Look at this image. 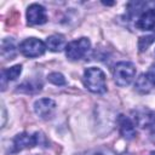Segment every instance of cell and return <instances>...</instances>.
I'll list each match as a JSON object with an SVG mask.
<instances>
[{
  "instance_id": "d6986e66",
  "label": "cell",
  "mask_w": 155,
  "mask_h": 155,
  "mask_svg": "<svg viewBox=\"0 0 155 155\" xmlns=\"http://www.w3.org/2000/svg\"><path fill=\"white\" fill-rule=\"evenodd\" d=\"M144 75H145V79L149 81V84L151 86H155V64H151Z\"/></svg>"
},
{
  "instance_id": "9a60e30c",
  "label": "cell",
  "mask_w": 155,
  "mask_h": 155,
  "mask_svg": "<svg viewBox=\"0 0 155 155\" xmlns=\"http://www.w3.org/2000/svg\"><path fill=\"white\" fill-rule=\"evenodd\" d=\"M78 155H117V154L108 147H99V148H94V149L82 151Z\"/></svg>"
},
{
  "instance_id": "6da1fadb",
  "label": "cell",
  "mask_w": 155,
  "mask_h": 155,
  "mask_svg": "<svg viewBox=\"0 0 155 155\" xmlns=\"http://www.w3.org/2000/svg\"><path fill=\"white\" fill-rule=\"evenodd\" d=\"M84 85L85 87L96 94H103L107 92L105 74L96 67L87 68L84 71Z\"/></svg>"
},
{
  "instance_id": "52a82bcc",
  "label": "cell",
  "mask_w": 155,
  "mask_h": 155,
  "mask_svg": "<svg viewBox=\"0 0 155 155\" xmlns=\"http://www.w3.org/2000/svg\"><path fill=\"white\" fill-rule=\"evenodd\" d=\"M27 22L30 25H41L47 22V13L44 6L39 4L29 5L27 10Z\"/></svg>"
},
{
  "instance_id": "5bb4252c",
  "label": "cell",
  "mask_w": 155,
  "mask_h": 155,
  "mask_svg": "<svg viewBox=\"0 0 155 155\" xmlns=\"http://www.w3.org/2000/svg\"><path fill=\"white\" fill-rule=\"evenodd\" d=\"M41 88H42V82L40 80H27L17 86V92L34 94L41 91Z\"/></svg>"
},
{
  "instance_id": "277c9868",
  "label": "cell",
  "mask_w": 155,
  "mask_h": 155,
  "mask_svg": "<svg viewBox=\"0 0 155 155\" xmlns=\"http://www.w3.org/2000/svg\"><path fill=\"white\" fill-rule=\"evenodd\" d=\"M91 47V42L87 38H80L70 41L65 46V56L70 61H78L86 56Z\"/></svg>"
},
{
  "instance_id": "7a4b0ae2",
  "label": "cell",
  "mask_w": 155,
  "mask_h": 155,
  "mask_svg": "<svg viewBox=\"0 0 155 155\" xmlns=\"http://www.w3.org/2000/svg\"><path fill=\"white\" fill-rule=\"evenodd\" d=\"M46 144L45 136L41 132H35V133H28V132H22L15 136L12 140V150L11 153H17L24 149H31L36 145Z\"/></svg>"
},
{
  "instance_id": "5b68a950",
  "label": "cell",
  "mask_w": 155,
  "mask_h": 155,
  "mask_svg": "<svg viewBox=\"0 0 155 155\" xmlns=\"http://www.w3.org/2000/svg\"><path fill=\"white\" fill-rule=\"evenodd\" d=\"M46 44L36 38H28L23 40L19 45V51L23 56L28 58H35L42 56L46 51Z\"/></svg>"
},
{
  "instance_id": "8fae6325",
  "label": "cell",
  "mask_w": 155,
  "mask_h": 155,
  "mask_svg": "<svg viewBox=\"0 0 155 155\" xmlns=\"http://www.w3.org/2000/svg\"><path fill=\"white\" fill-rule=\"evenodd\" d=\"M22 73V65L21 64H16L13 67H10L7 69H2L1 70V90L4 91L6 88V84L8 81H13L16 80Z\"/></svg>"
},
{
  "instance_id": "9c48e42d",
  "label": "cell",
  "mask_w": 155,
  "mask_h": 155,
  "mask_svg": "<svg viewBox=\"0 0 155 155\" xmlns=\"http://www.w3.org/2000/svg\"><path fill=\"white\" fill-rule=\"evenodd\" d=\"M136 27L139 30L155 29V8L144 10L136 21Z\"/></svg>"
},
{
  "instance_id": "e0dca14e",
  "label": "cell",
  "mask_w": 155,
  "mask_h": 155,
  "mask_svg": "<svg viewBox=\"0 0 155 155\" xmlns=\"http://www.w3.org/2000/svg\"><path fill=\"white\" fill-rule=\"evenodd\" d=\"M47 80L50 82H52L53 85H56V86H63V85L67 84V80H65L64 75L61 74V73H58V71H53V73L48 74Z\"/></svg>"
},
{
  "instance_id": "44dd1931",
  "label": "cell",
  "mask_w": 155,
  "mask_h": 155,
  "mask_svg": "<svg viewBox=\"0 0 155 155\" xmlns=\"http://www.w3.org/2000/svg\"><path fill=\"white\" fill-rule=\"evenodd\" d=\"M149 155H155V151H151V153H150Z\"/></svg>"
},
{
  "instance_id": "4fadbf2b",
  "label": "cell",
  "mask_w": 155,
  "mask_h": 155,
  "mask_svg": "<svg viewBox=\"0 0 155 155\" xmlns=\"http://www.w3.org/2000/svg\"><path fill=\"white\" fill-rule=\"evenodd\" d=\"M17 50H16V45L12 38H5L1 41V56L5 61L8 59H13L16 57Z\"/></svg>"
},
{
  "instance_id": "3957f363",
  "label": "cell",
  "mask_w": 155,
  "mask_h": 155,
  "mask_svg": "<svg viewBox=\"0 0 155 155\" xmlns=\"http://www.w3.org/2000/svg\"><path fill=\"white\" fill-rule=\"evenodd\" d=\"M136 76V67L131 62H119L114 68V81L120 87L128 86Z\"/></svg>"
},
{
  "instance_id": "ffe728a7",
  "label": "cell",
  "mask_w": 155,
  "mask_h": 155,
  "mask_svg": "<svg viewBox=\"0 0 155 155\" xmlns=\"http://www.w3.org/2000/svg\"><path fill=\"white\" fill-rule=\"evenodd\" d=\"M5 120H6V111H5V108L2 105V127L5 126Z\"/></svg>"
},
{
  "instance_id": "30bf717a",
  "label": "cell",
  "mask_w": 155,
  "mask_h": 155,
  "mask_svg": "<svg viewBox=\"0 0 155 155\" xmlns=\"http://www.w3.org/2000/svg\"><path fill=\"white\" fill-rule=\"evenodd\" d=\"M155 122V113L149 109H139L134 114V124L143 128H150Z\"/></svg>"
},
{
  "instance_id": "ac0fdd59",
  "label": "cell",
  "mask_w": 155,
  "mask_h": 155,
  "mask_svg": "<svg viewBox=\"0 0 155 155\" xmlns=\"http://www.w3.org/2000/svg\"><path fill=\"white\" fill-rule=\"evenodd\" d=\"M154 41H155V33L151 34V35H148V36H142V38L139 39V41H138L139 51H140V52L145 51V50L149 47V45H151Z\"/></svg>"
},
{
  "instance_id": "ba28073f",
  "label": "cell",
  "mask_w": 155,
  "mask_h": 155,
  "mask_svg": "<svg viewBox=\"0 0 155 155\" xmlns=\"http://www.w3.org/2000/svg\"><path fill=\"white\" fill-rule=\"evenodd\" d=\"M117 125H119V131H120V134L127 139V140H131L136 137L137 134V131H136V124L128 117V116H125V115H119L117 117Z\"/></svg>"
},
{
  "instance_id": "2e32d148",
  "label": "cell",
  "mask_w": 155,
  "mask_h": 155,
  "mask_svg": "<svg viewBox=\"0 0 155 155\" xmlns=\"http://www.w3.org/2000/svg\"><path fill=\"white\" fill-rule=\"evenodd\" d=\"M151 85L149 84V81L145 79V75L144 74H142L138 79H137V81H136V85H134V87H136V90L138 91V92H140V93H148L149 91H150V87Z\"/></svg>"
},
{
  "instance_id": "7c38bea8",
  "label": "cell",
  "mask_w": 155,
  "mask_h": 155,
  "mask_svg": "<svg viewBox=\"0 0 155 155\" xmlns=\"http://www.w3.org/2000/svg\"><path fill=\"white\" fill-rule=\"evenodd\" d=\"M46 47L52 52H59L65 48V39L61 34H53L46 39Z\"/></svg>"
},
{
  "instance_id": "8992f818",
  "label": "cell",
  "mask_w": 155,
  "mask_h": 155,
  "mask_svg": "<svg viewBox=\"0 0 155 155\" xmlns=\"http://www.w3.org/2000/svg\"><path fill=\"white\" fill-rule=\"evenodd\" d=\"M56 102L51 98H40L34 103L35 114L44 120H48L54 115L56 111Z\"/></svg>"
}]
</instances>
